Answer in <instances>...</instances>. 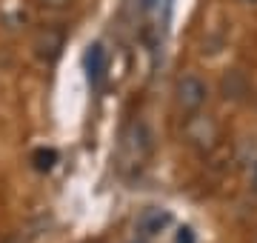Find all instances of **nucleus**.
<instances>
[{"label":"nucleus","mask_w":257,"mask_h":243,"mask_svg":"<svg viewBox=\"0 0 257 243\" xmlns=\"http://www.w3.org/2000/svg\"><path fill=\"white\" fill-rule=\"evenodd\" d=\"M155 152V135L143 120H128L120 132V166H146Z\"/></svg>","instance_id":"obj_1"},{"label":"nucleus","mask_w":257,"mask_h":243,"mask_svg":"<svg viewBox=\"0 0 257 243\" xmlns=\"http://www.w3.org/2000/svg\"><path fill=\"white\" fill-rule=\"evenodd\" d=\"M183 141L197 152H211L220 141V123L214 120L211 114L192 112L183 117Z\"/></svg>","instance_id":"obj_2"},{"label":"nucleus","mask_w":257,"mask_h":243,"mask_svg":"<svg viewBox=\"0 0 257 243\" xmlns=\"http://www.w3.org/2000/svg\"><path fill=\"white\" fill-rule=\"evenodd\" d=\"M209 103V83L197 75H180L175 80V106L183 114L200 112L203 106Z\"/></svg>","instance_id":"obj_3"},{"label":"nucleus","mask_w":257,"mask_h":243,"mask_svg":"<svg viewBox=\"0 0 257 243\" xmlns=\"http://www.w3.org/2000/svg\"><path fill=\"white\" fill-rule=\"evenodd\" d=\"M172 223H175L172 209H166V206H146V209H140V215L135 217V237H138L140 243H152Z\"/></svg>","instance_id":"obj_4"},{"label":"nucleus","mask_w":257,"mask_h":243,"mask_svg":"<svg viewBox=\"0 0 257 243\" xmlns=\"http://www.w3.org/2000/svg\"><path fill=\"white\" fill-rule=\"evenodd\" d=\"M66 46V32L60 26H40L32 38V52L40 63H55Z\"/></svg>","instance_id":"obj_5"},{"label":"nucleus","mask_w":257,"mask_h":243,"mask_svg":"<svg viewBox=\"0 0 257 243\" xmlns=\"http://www.w3.org/2000/svg\"><path fill=\"white\" fill-rule=\"evenodd\" d=\"M83 69H86V77L92 86H100V80L106 77V69H109V52L103 49V43H89L86 52H83Z\"/></svg>","instance_id":"obj_6"},{"label":"nucleus","mask_w":257,"mask_h":243,"mask_svg":"<svg viewBox=\"0 0 257 243\" xmlns=\"http://www.w3.org/2000/svg\"><path fill=\"white\" fill-rule=\"evenodd\" d=\"M57 163V152L55 149H46V146H40V149L32 152V166L37 172H52Z\"/></svg>","instance_id":"obj_7"},{"label":"nucleus","mask_w":257,"mask_h":243,"mask_svg":"<svg viewBox=\"0 0 257 243\" xmlns=\"http://www.w3.org/2000/svg\"><path fill=\"white\" fill-rule=\"evenodd\" d=\"M175 243H197V234H194L192 226H177Z\"/></svg>","instance_id":"obj_8"},{"label":"nucleus","mask_w":257,"mask_h":243,"mask_svg":"<svg viewBox=\"0 0 257 243\" xmlns=\"http://www.w3.org/2000/svg\"><path fill=\"white\" fill-rule=\"evenodd\" d=\"M40 6H46V9H66V6H72V0H37Z\"/></svg>","instance_id":"obj_9"},{"label":"nucleus","mask_w":257,"mask_h":243,"mask_svg":"<svg viewBox=\"0 0 257 243\" xmlns=\"http://www.w3.org/2000/svg\"><path fill=\"white\" fill-rule=\"evenodd\" d=\"M248 192L257 195V158H254V163H251V169H248Z\"/></svg>","instance_id":"obj_10"},{"label":"nucleus","mask_w":257,"mask_h":243,"mask_svg":"<svg viewBox=\"0 0 257 243\" xmlns=\"http://www.w3.org/2000/svg\"><path fill=\"white\" fill-rule=\"evenodd\" d=\"M3 243H20V240H15V237H9V240H3Z\"/></svg>","instance_id":"obj_11"},{"label":"nucleus","mask_w":257,"mask_h":243,"mask_svg":"<svg viewBox=\"0 0 257 243\" xmlns=\"http://www.w3.org/2000/svg\"><path fill=\"white\" fill-rule=\"evenodd\" d=\"M243 3H257V0H243Z\"/></svg>","instance_id":"obj_12"}]
</instances>
